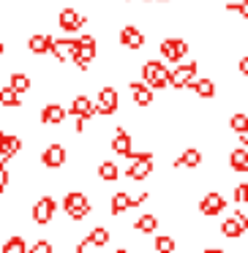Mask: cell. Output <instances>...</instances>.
<instances>
[{
    "mask_svg": "<svg viewBox=\"0 0 248 253\" xmlns=\"http://www.w3.org/2000/svg\"><path fill=\"white\" fill-rule=\"evenodd\" d=\"M131 166H128V180H134V182H142V180H148L150 174H153V166H155V158H153V153H134L131 150Z\"/></svg>",
    "mask_w": 248,
    "mask_h": 253,
    "instance_id": "3957f363",
    "label": "cell"
},
{
    "mask_svg": "<svg viewBox=\"0 0 248 253\" xmlns=\"http://www.w3.org/2000/svg\"><path fill=\"white\" fill-rule=\"evenodd\" d=\"M237 14H240L243 19H248V0H240V8H237Z\"/></svg>",
    "mask_w": 248,
    "mask_h": 253,
    "instance_id": "d590c367",
    "label": "cell"
},
{
    "mask_svg": "<svg viewBox=\"0 0 248 253\" xmlns=\"http://www.w3.org/2000/svg\"><path fill=\"white\" fill-rule=\"evenodd\" d=\"M109 147H112V153H115V155L128 158V155H131V150H134L131 133H128L126 128H115V133H112V139H109Z\"/></svg>",
    "mask_w": 248,
    "mask_h": 253,
    "instance_id": "2e32d148",
    "label": "cell"
},
{
    "mask_svg": "<svg viewBox=\"0 0 248 253\" xmlns=\"http://www.w3.org/2000/svg\"><path fill=\"white\" fill-rule=\"evenodd\" d=\"M199 164H202V153H199L197 147L183 150V153L177 155L175 161H172V166H175V169H180V166H186V169H197Z\"/></svg>",
    "mask_w": 248,
    "mask_h": 253,
    "instance_id": "603a6c76",
    "label": "cell"
},
{
    "mask_svg": "<svg viewBox=\"0 0 248 253\" xmlns=\"http://www.w3.org/2000/svg\"><path fill=\"white\" fill-rule=\"evenodd\" d=\"M153 248H155V253H175L177 242H175V237H169V234H158L153 242Z\"/></svg>",
    "mask_w": 248,
    "mask_h": 253,
    "instance_id": "1f68e13d",
    "label": "cell"
},
{
    "mask_svg": "<svg viewBox=\"0 0 248 253\" xmlns=\"http://www.w3.org/2000/svg\"><path fill=\"white\" fill-rule=\"evenodd\" d=\"M226 210V199L221 196V193H207V196H202V202H199V212L207 215V218H215V215H221Z\"/></svg>",
    "mask_w": 248,
    "mask_h": 253,
    "instance_id": "d6986e66",
    "label": "cell"
},
{
    "mask_svg": "<svg viewBox=\"0 0 248 253\" xmlns=\"http://www.w3.org/2000/svg\"><path fill=\"white\" fill-rule=\"evenodd\" d=\"M96 174H99L101 182H115L117 177H120V169H117L115 161H101L99 169H96Z\"/></svg>",
    "mask_w": 248,
    "mask_h": 253,
    "instance_id": "83f0119b",
    "label": "cell"
},
{
    "mask_svg": "<svg viewBox=\"0 0 248 253\" xmlns=\"http://www.w3.org/2000/svg\"><path fill=\"white\" fill-rule=\"evenodd\" d=\"M128 87H131V98H134V104H137L139 109L153 106V93H155V90H150L145 82H131Z\"/></svg>",
    "mask_w": 248,
    "mask_h": 253,
    "instance_id": "44dd1931",
    "label": "cell"
},
{
    "mask_svg": "<svg viewBox=\"0 0 248 253\" xmlns=\"http://www.w3.org/2000/svg\"><path fill=\"white\" fill-rule=\"evenodd\" d=\"M25 147V139L19 136V133H8V131H0V155L6 161L17 158L19 153H22Z\"/></svg>",
    "mask_w": 248,
    "mask_h": 253,
    "instance_id": "4fadbf2b",
    "label": "cell"
},
{
    "mask_svg": "<svg viewBox=\"0 0 248 253\" xmlns=\"http://www.w3.org/2000/svg\"><path fill=\"white\" fill-rule=\"evenodd\" d=\"M229 128L237 133V136H248V115L237 112V115L229 117Z\"/></svg>",
    "mask_w": 248,
    "mask_h": 253,
    "instance_id": "4dcf8cb0",
    "label": "cell"
},
{
    "mask_svg": "<svg viewBox=\"0 0 248 253\" xmlns=\"http://www.w3.org/2000/svg\"><path fill=\"white\" fill-rule=\"evenodd\" d=\"M237 71H240L243 77H248V57H240V63H237Z\"/></svg>",
    "mask_w": 248,
    "mask_h": 253,
    "instance_id": "e575fe53",
    "label": "cell"
},
{
    "mask_svg": "<svg viewBox=\"0 0 248 253\" xmlns=\"http://www.w3.org/2000/svg\"><path fill=\"white\" fill-rule=\"evenodd\" d=\"M63 212L71 223H82L90 212H93V204H90L88 193L85 191H68L63 196Z\"/></svg>",
    "mask_w": 248,
    "mask_h": 253,
    "instance_id": "6da1fadb",
    "label": "cell"
},
{
    "mask_svg": "<svg viewBox=\"0 0 248 253\" xmlns=\"http://www.w3.org/2000/svg\"><path fill=\"white\" fill-rule=\"evenodd\" d=\"M66 161H68V150L60 142H50L41 150V166L44 169H63Z\"/></svg>",
    "mask_w": 248,
    "mask_h": 253,
    "instance_id": "ba28073f",
    "label": "cell"
},
{
    "mask_svg": "<svg viewBox=\"0 0 248 253\" xmlns=\"http://www.w3.org/2000/svg\"><path fill=\"white\" fill-rule=\"evenodd\" d=\"M88 242L93 248H104V245H109V240H112V231L106 229V226H93V229L88 231Z\"/></svg>",
    "mask_w": 248,
    "mask_h": 253,
    "instance_id": "d4e9b609",
    "label": "cell"
},
{
    "mask_svg": "<svg viewBox=\"0 0 248 253\" xmlns=\"http://www.w3.org/2000/svg\"><path fill=\"white\" fill-rule=\"evenodd\" d=\"M28 253H55V242L50 237H39L28 245Z\"/></svg>",
    "mask_w": 248,
    "mask_h": 253,
    "instance_id": "d6a6232c",
    "label": "cell"
},
{
    "mask_svg": "<svg viewBox=\"0 0 248 253\" xmlns=\"http://www.w3.org/2000/svg\"><path fill=\"white\" fill-rule=\"evenodd\" d=\"M96 55H99V41H96V36H82V39H77L74 66H77L79 71H88L90 63L96 60Z\"/></svg>",
    "mask_w": 248,
    "mask_h": 253,
    "instance_id": "277c9868",
    "label": "cell"
},
{
    "mask_svg": "<svg viewBox=\"0 0 248 253\" xmlns=\"http://www.w3.org/2000/svg\"><path fill=\"white\" fill-rule=\"evenodd\" d=\"M0 106H3V109H14V112L22 109V95L14 93V90L6 84V87H0Z\"/></svg>",
    "mask_w": 248,
    "mask_h": 253,
    "instance_id": "484cf974",
    "label": "cell"
},
{
    "mask_svg": "<svg viewBox=\"0 0 248 253\" xmlns=\"http://www.w3.org/2000/svg\"><path fill=\"white\" fill-rule=\"evenodd\" d=\"M68 117V109L63 104H57V101H47L44 106H41L39 112V126L50 128V126H63Z\"/></svg>",
    "mask_w": 248,
    "mask_h": 253,
    "instance_id": "9c48e42d",
    "label": "cell"
},
{
    "mask_svg": "<svg viewBox=\"0 0 248 253\" xmlns=\"http://www.w3.org/2000/svg\"><path fill=\"white\" fill-rule=\"evenodd\" d=\"M57 25H60V30L66 36H71V33H79V30L88 25V17H85V14H79L77 8L66 6V8H60V11H57Z\"/></svg>",
    "mask_w": 248,
    "mask_h": 253,
    "instance_id": "8992f818",
    "label": "cell"
},
{
    "mask_svg": "<svg viewBox=\"0 0 248 253\" xmlns=\"http://www.w3.org/2000/svg\"><path fill=\"white\" fill-rule=\"evenodd\" d=\"M0 253H28V242H25L22 234L6 237V242L0 245Z\"/></svg>",
    "mask_w": 248,
    "mask_h": 253,
    "instance_id": "f1b7e54d",
    "label": "cell"
},
{
    "mask_svg": "<svg viewBox=\"0 0 248 253\" xmlns=\"http://www.w3.org/2000/svg\"><path fill=\"white\" fill-rule=\"evenodd\" d=\"M243 231H248V215H243L240 210L232 218H224V223H221V234L229 237V240H237Z\"/></svg>",
    "mask_w": 248,
    "mask_h": 253,
    "instance_id": "5bb4252c",
    "label": "cell"
},
{
    "mask_svg": "<svg viewBox=\"0 0 248 253\" xmlns=\"http://www.w3.org/2000/svg\"><path fill=\"white\" fill-rule=\"evenodd\" d=\"M246 191H248V185H237V188H235V202H237V204L246 199Z\"/></svg>",
    "mask_w": 248,
    "mask_h": 253,
    "instance_id": "836d02e7",
    "label": "cell"
},
{
    "mask_svg": "<svg viewBox=\"0 0 248 253\" xmlns=\"http://www.w3.org/2000/svg\"><path fill=\"white\" fill-rule=\"evenodd\" d=\"M145 3H153V0H145Z\"/></svg>",
    "mask_w": 248,
    "mask_h": 253,
    "instance_id": "60d3db41",
    "label": "cell"
},
{
    "mask_svg": "<svg viewBox=\"0 0 248 253\" xmlns=\"http://www.w3.org/2000/svg\"><path fill=\"white\" fill-rule=\"evenodd\" d=\"M186 52H188V44L183 39H164L161 41V57L166 63H172V66H177L186 57Z\"/></svg>",
    "mask_w": 248,
    "mask_h": 253,
    "instance_id": "7c38bea8",
    "label": "cell"
},
{
    "mask_svg": "<svg viewBox=\"0 0 248 253\" xmlns=\"http://www.w3.org/2000/svg\"><path fill=\"white\" fill-rule=\"evenodd\" d=\"M52 36L50 33H30L28 36V52L30 55H36V57H44V55H50V49H52Z\"/></svg>",
    "mask_w": 248,
    "mask_h": 253,
    "instance_id": "ffe728a7",
    "label": "cell"
},
{
    "mask_svg": "<svg viewBox=\"0 0 248 253\" xmlns=\"http://www.w3.org/2000/svg\"><path fill=\"white\" fill-rule=\"evenodd\" d=\"M243 202H246V204H248V191H246V199H243Z\"/></svg>",
    "mask_w": 248,
    "mask_h": 253,
    "instance_id": "ab89813d",
    "label": "cell"
},
{
    "mask_svg": "<svg viewBox=\"0 0 248 253\" xmlns=\"http://www.w3.org/2000/svg\"><path fill=\"white\" fill-rule=\"evenodd\" d=\"M71 253H77V251H71Z\"/></svg>",
    "mask_w": 248,
    "mask_h": 253,
    "instance_id": "b9f144b4",
    "label": "cell"
},
{
    "mask_svg": "<svg viewBox=\"0 0 248 253\" xmlns=\"http://www.w3.org/2000/svg\"><path fill=\"white\" fill-rule=\"evenodd\" d=\"M142 82L150 90H166L169 87V66H164L161 60H148L142 66Z\"/></svg>",
    "mask_w": 248,
    "mask_h": 253,
    "instance_id": "7a4b0ae2",
    "label": "cell"
},
{
    "mask_svg": "<svg viewBox=\"0 0 248 253\" xmlns=\"http://www.w3.org/2000/svg\"><path fill=\"white\" fill-rule=\"evenodd\" d=\"M117 109H120V95H117V90L112 87V84H104V87L99 90V101H96V115L109 117V115H115Z\"/></svg>",
    "mask_w": 248,
    "mask_h": 253,
    "instance_id": "52a82bcc",
    "label": "cell"
},
{
    "mask_svg": "<svg viewBox=\"0 0 248 253\" xmlns=\"http://www.w3.org/2000/svg\"><path fill=\"white\" fill-rule=\"evenodd\" d=\"M93 253H96V251H93Z\"/></svg>",
    "mask_w": 248,
    "mask_h": 253,
    "instance_id": "7bdbcfd3",
    "label": "cell"
},
{
    "mask_svg": "<svg viewBox=\"0 0 248 253\" xmlns=\"http://www.w3.org/2000/svg\"><path fill=\"white\" fill-rule=\"evenodd\" d=\"M229 166L237 171V174H246L248 171V139L246 136H240L237 147L229 153Z\"/></svg>",
    "mask_w": 248,
    "mask_h": 253,
    "instance_id": "ac0fdd59",
    "label": "cell"
},
{
    "mask_svg": "<svg viewBox=\"0 0 248 253\" xmlns=\"http://www.w3.org/2000/svg\"><path fill=\"white\" fill-rule=\"evenodd\" d=\"M55 210H57V202L52 193H44V196L39 199V202L33 204V210H30V218H33L36 226H50L52 220H55Z\"/></svg>",
    "mask_w": 248,
    "mask_h": 253,
    "instance_id": "5b68a950",
    "label": "cell"
},
{
    "mask_svg": "<svg viewBox=\"0 0 248 253\" xmlns=\"http://www.w3.org/2000/svg\"><path fill=\"white\" fill-rule=\"evenodd\" d=\"M115 253H131V251H126V248H117V251Z\"/></svg>",
    "mask_w": 248,
    "mask_h": 253,
    "instance_id": "74e56055",
    "label": "cell"
},
{
    "mask_svg": "<svg viewBox=\"0 0 248 253\" xmlns=\"http://www.w3.org/2000/svg\"><path fill=\"white\" fill-rule=\"evenodd\" d=\"M188 87H191L199 98H213V95H215V82H213V79H194Z\"/></svg>",
    "mask_w": 248,
    "mask_h": 253,
    "instance_id": "f546056e",
    "label": "cell"
},
{
    "mask_svg": "<svg viewBox=\"0 0 248 253\" xmlns=\"http://www.w3.org/2000/svg\"><path fill=\"white\" fill-rule=\"evenodd\" d=\"M207 253H224V251H215V248H210V251Z\"/></svg>",
    "mask_w": 248,
    "mask_h": 253,
    "instance_id": "f35d334b",
    "label": "cell"
},
{
    "mask_svg": "<svg viewBox=\"0 0 248 253\" xmlns=\"http://www.w3.org/2000/svg\"><path fill=\"white\" fill-rule=\"evenodd\" d=\"M6 55V44H3V39H0V57Z\"/></svg>",
    "mask_w": 248,
    "mask_h": 253,
    "instance_id": "8d00e7d4",
    "label": "cell"
},
{
    "mask_svg": "<svg viewBox=\"0 0 248 253\" xmlns=\"http://www.w3.org/2000/svg\"><path fill=\"white\" fill-rule=\"evenodd\" d=\"M74 52H77V39H71V36H66V39H55L52 41V49L50 55L55 57L60 66H66V63L74 60Z\"/></svg>",
    "mask_w": 248,
    "mask_h": 253,
    "instance_id": "8fae6325",
    "label": "cell"
},
{
    "mask_svg": "<svg viewBox=\"0 0 248 253\" xmlns=\"http://www.w3.org/2000/svg\"><path fill=\"white\" fill-rule=\"evenodd\" d=\"M197 79V63H186V66H175L169 68V87L183 90Z\"/></svg>",
    "mask_w": 248,
    "mask_h": 253,
    "instance_id": "30bf717a",
    "label": "cell"
},
{
    "mask_svg": "<svg viewBox=\"0 0 248 253\" xmlns=\"http://www.w3.org/2000/svg\"><path fill=\"white\" fill-rule=\"evenodd\" d=\"M126 210H131V193L117 191L115 196L109 199V215H112V218H120Z\"/></svg>",
    "mask_w": 248,
    "mask_h": 253,
    "instance_id": "cb8c5ba5",
    "label": "cell"
},
{
    "mask_svg": "<svg viewBox=\"0 0 248 253\" xmlns=\"http://www.w3.org/2000/svg\"><path fill=\"white\" fill-rule=\"evenodd\" d=\"M68 112H71V117H85V120H93V117H96V104H93V98H88L85 93H79V95H74V98H71Z\"/></svg>",
    "mask_w": 248,
    "mask_h": 253,
    "instance_id": "e0dca14e",
    "label": "cell"
},
{
    "mask_svg": "<svg viewBox=\"0 0 248 253\" xmlns=\"http://www.w3.org/2000/svg\"><path fill=\"white\" fill-rule=\"evenodd\" d=\"M8 87L19 95H28L30 90H33V77H30L28 71H14L11 77H8Z\"/></svg>",
    "mask_w": 248,
    "mask_h": 253,
    "instance_id": "7402d4cb",
    "label": "cell"
},
{
    "mask_svg": "<svg viewBox=\"0 0 248 253\" xmlns=\"http://www.w3.org/2000/svg\"><path fill=\"white\" fill-rule=\"evenodd\" d=\"M155 229H158V218L153 212H145L134 220V231H139V234H153Z\"/></svg>",
    "mask_w": 248,
    "mask_h": 253,
    "instance_id": "4316f807",
    "label": "cell"
},
{
    "mask_svg": "<svg viewBox=\"0 0 248 253\" xmlns=\"http://www.w3.org/2000/svg\"><path fill=\"white\" fill-rule=\"evenodd\" d=\"M117 39H120V46H126V49H131V52H137L145 46V33L137 25H123Z\"/></svg>",
    "mask_w": 248,
    "mask_h": 253,
    "instance_id": "9a60e30c",
    "label": "cell"
}]
</instances>
